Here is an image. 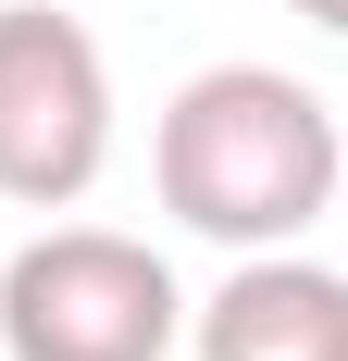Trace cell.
<instances>
[{
    "label": "cell",
    "instance_id": "277c9868",
    "mask_svg": "<svg viewBox=\"0 0 348 361\" xmlns=\"http://www.w3.org/2000/svg\"><path fill=\"white\" fill-rule=\"evenodd\" d=\"M199 361H348V274L299 250H237V274L187 312Z\"/></svg>",
    "mask_w": 348,
    "mask_h": 361
},
{
    "label": "cell",
    "instance_id": "5b68a950",
    "mask_svg": "<svg viewBox=\"0 0 348 361\" xmlns=\"http://www.w3.org/2000/svg\"><path fill=\"white\" fill-rule=\"evenodd\" d=\"M286 13H299V25H323V37L348 25V0H286Z\"/></svg>",
    "mask_w": 348,
    "mask_h": 361
},
{
    "label": "cell",
    "instance_id": "7a4b0ae2",
    "mask_svg": "<svg viewBox=\"0 0 348 361\" xmlns=\"http://www.w3.org/2000/svg\"><path fill=\"white\" fill-rule=\"evenodd\" d=\"M187 299L149 237L112 224H50L0 262V349L13 361H174Z\"/></svg>",
    "mask_w": 348,
    "mask_h": 361
},
{
    "label": "cell",
    "instance_id": "6da1fadb",
    "mask_svg": "<svg viewBox=\"0 0 348 361\" xmlns=\"http://www.w3.org/2000/svg\"><path fill=\"white\" fill-rule=\"evenodd\" d=\"M162 212L211 250H299L336 212V112L311 75L211 63L162 112Z\"/></svg>",
    "mask_w": 348,
    "mask_h": 361
},
{
    "label": "cell",
    "instance_id": "3957f363",
    "mask_svg": "<svg viewBox=\"0 0 348 361\" xmlns=\"http://www.w3.org/2000/svg\"><path fill=\"white\" fill-rule=\"evenodd\" d=\"M112 162V63L50 0H0V200L75 212Z\"/></svg>",
    "mask_w": 348,
    "mask_h": 361
}]
</instances>
